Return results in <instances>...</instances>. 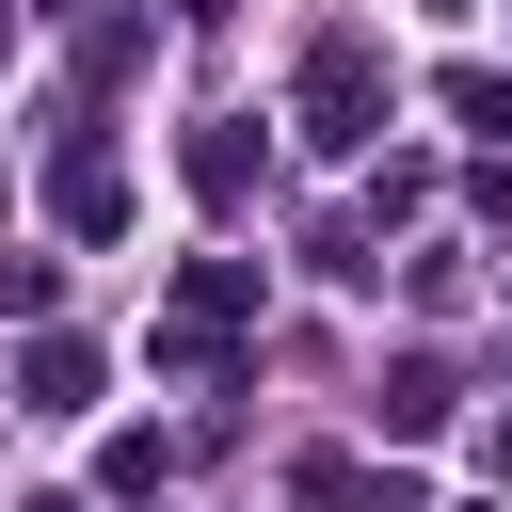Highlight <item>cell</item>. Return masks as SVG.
Instances as JSON below:
<instances>
[{
  "instance_id": "1",
  "label": "cell",
  "mask_w": 512,
  "mask_h": 512,
  "mask_svg": "<svg viewBox=\"0 0 512 512\" xmlns=\"http://www.w3.org/2000/svg\"><path fill=\"white\" fill-rule=\"evenodd\" d=\"M304 112H320V144H368V48H352V32L304 64Z\"/></svg>"
},
{
  "instance_id": "2",
  "label": "cell",
  "mask_w": 512,
  "mask_h": 512,
  "mask_svg": "<svg viewBox=\"0 0 512 512\" xmlns=\"http://www.w3.org/2000/svg\"><path fill=\"white\" fill-rule=\"evenodd\" d=\"M16 400H32V416H80V400H96V352H32V384H16Z\"/></svg>"
},
{
  "instance_id": "3",
  "label": "cell",
  "mask_w": 512,
  "mask_h": 512,
  "mask_svg": "<svg viewBox=\"0 0 512 512\" xmlns=\"http://www.w3.org/2000/svg\"><path fill=\"white\" fill-rule=\"evenodd\" d=\"M64 224H128V176L112 160H64Z\"/></svg>"
},
{
  "instance_id": "4",
  "label": "cell",
  "mask_w": 512,
  "mask_h": 512,
  "mask_svg": "<svg viewBox=\"0 0 512 512\" xmlns=\"http://www.w3.org/2000/svg\"><path fill=\"white\" fill-rule=\"evenodd\" d=\"M464 128H496V144H512V80H464Z\"/></svg>"
}]
</instances>
